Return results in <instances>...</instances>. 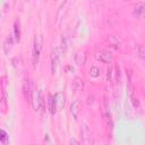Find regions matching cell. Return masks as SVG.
Returning a JSON list of instances; mask_svg holds the SVG:
<instances>
[{"label": "cell", "instance_id": "3", "mask_svg": "<svg viewBox=\"0 0 145 145\" xmlns=\"http://www.w3.org/2000/svg\"><path fill=\"white\" fill-rule=\"evenodd\" d=\"M59 63H60V51L59 48H54L51 52V72L53 75L57 74Z\"/></svg>", "mask_w": 145, "mask_h": 145}, {"label": "cell", "instance_id": "6", "mask_svg": "<svg viewBox=\"0 0 145 145\" xmlns=\"http://www.w3.org/2000/svg\"><path fill=\"white\" fill-rule=\"evenodd\" d=\"M67 3H68V0H63V1L61 2V5L59 6V9H58V11H57V20H56L57 26L60 25V23H61L63 16H65V11H66Z\"/></svg>", "mask_w": 145, "mask_h": 145}, {"label": "cell", "instance_id": "20", "mask_svg": "<svg viewBox=\"0 0 145 145\" xmlns=\"http://www.w3.org/2000/svg\"><path fill=\"white\" fill-rule=\"evenodd\" d=\"M137 54L140 59L145 60V45H143V44L137 45Z\"/></svg>", "mask_w": 145, "mask_h": 145}, {"label": "cell", "instance_id": "8", "mask_svg": "<svg viewBox=\"0 0 145 145\" xmlns=\"http://www.w3.org/2000/svg\"><path fill=\"white\" fill-rule=\"evenodd\" d=\"M48 99H49V100H48V103H49V106H48L49 112H50L52 116H54V114L57 113V111H58V105H57L56 96H53L52 94H49Z\"/></svg>", "mask_w": 145, "mask_h": 145}, {"label": "cell", "instance_id": "26", "mask_svg": "<svg viewBox=\"0 0 145 145\" xmlns=\"http://www.w3.org/2000/svg\"><path fill=\"white\" fill-rule=\"evenodd\" d=\"M68 143H69V144H79V143H78V140L72 139V138H71V139H69V142H68Z\"/></svg>", "mask_w": 145, "mask_h": 145}, {"label": "cell", "instance_id": "2", "mask_svg": "<svg viewBox=\"0 0 145 145\" xmlns=\"http://www.w3.org/2000/svg\"><path fill=\"white\" fill-rule=\"evenodd\" d=\"M94 58L97 61H101L103 63H111L112 59H113V56L109 50L102 49V50H99V51H96L94 53Z\"/></svg>", "mask_w": 145, "mask_h": 145}, {"label": "cell", "instance_id": "7", "mask_svg": "<svg viewBox=\"0 0 145 145\" xmlns=\"http://www.w3.org/2000/svg\"><path fill=\"white\" fill-rule=\"evenodd\" d=\"M144 15H145V5L143 2H138L137 5L134 6L133 16L135 18H142Z\"/></svg>", "mask_w": 145, "mask_h": 145}, {"label": "cell", "instance_id": "10", "mask_svg": "<svg viewBox=\"0 0 145 145\" xmlns=\"http://www.w3.org/2000/svg\"><path fill=\"white\" fill-rule=\"evenodd\" d=\"M74 61L77 66H84L86 62V53L84 51H77L74 56Z\"/></svg>", "mask_w": 145, "mask_h": 145}, {"label": "cell", "instance_id": "1", "mask_svg": "<svg viewBox=\"0 0 145 145\" xmlns=\"http://www.w3.org/2000/svg\"><path fill=\"white\" fill-rule=\"evenodd\" d=\"M42 45H43V39L42 35L37 34L35 35L34 39V46H33V52H32V63L33 67L36 68L39 60H40V56H41V51H42Z\"/></svg>", "mask_w": 145, "mask_h": 145}, {"label": "cell", "instance_id": "14", "mask_svg": "<svg viewBox=\"0 0 145 145\" xmlns=\"http://www.w3.org/2000/svg\"><path fill=\"white\" fill-rule=\"evenodd\" d=\"M31 91H32V84H29L28 79H25L23 83V94L25 100L29 101V96H31Z\"/></svg>", "mask_w": 145, "mask_h": 145}, {"label": "cell", "instance_id": "17", "mask_svg": "<svg viewBox=\"0 0 145 145\" xmlns=\"http://www.w3.org/2000/svg\"><path fill=\"white\" fill-rule=\"evenodd\" d=\"M84 87V80L79 77H75L72 82V89L74 91H80Z\"/></svg>", "mask_w": 145, "mask_h": 145}, {"label": "cell", "instance_id": "16", "mask_svg": "<svg viewBox=\"0 0 145 145\" xmlns=\"http://www.w3.org/2000/svg\"><path fill=\"white\" fill-rule=\"evenodd\" d=\"M37 110L41 112L45 111V103H44V95L42 91H39V99H37Z\"/></svg>", "mask_w": 145, "mask_h": 145}, {"label": "cell", "instance_id": "21", "mask_svg": "<svg viewBox=\"0 0 145 145\" xmlns=\"http://www.w3.org/2000/svg\"><path fill=\"white\" fill-rule=\"evenodd\" d=\"M129 99H130V102H131L133 106H134L136 110H140V104H139V101H138V99H137L135 95L130 96Z\"/></svg>", "mask_w": 145, "mask_h": 145}, {"label": "cell", "instance_id": "19", "mask_svg": "<svg viewBox=\"0 0 145 145\" xmlns=\"http://www.w3.org/2000/svg\"><path fill=\"white\" fill-rule=\"evenodd\" d=\"M88 74H89L91 77H93V78H97V77L100 76V74H101V70H100L96 66H93V67H91Z\"/></svg>", "mask_w": 145, "mask_h": 145}, {"label": "cell", "instance_id": "11", "mask_svg": "<svg viewBox=\"0 0 145 145\" xmlns=\"http://www.w3.org/2000/svg\"><path fill=\"white\" fill-rule=\"evenodd\" d=\"M14 35H8L3 41V52L5 54H9L12 45H14Z\"/></svg>", "mask_w": 145, "mask_h": 145}, {"label": "cell", "instance_id": "15", "mask_svg": "<svg viewBox=\"0 0 145 145\" xmlns=\"http://www.w3.org/2000/svg\"><path fill=\"white\" fill-rule=\"evenodd\" d=\"M56 101H57V105H58V110H62L65 106V96L62 92H58L56 95Z\"/></svg>", "mask_w": 145, "mask_h": 145}, {"label": "cell", "instance_id": "24", "mask_svg": "<svg viewBox=\"0 0 145 145\" xmlns=\"http://www.w3.org/2000/svg\"><path fill=\"white\" fill-rule=\"evenodd\" d=\"M108 74H106V80L108 82H111V72H112V69L111 68H108Z\"/></svg>", "mask_w": 145, "mask_h": 145}, {"label": "cell", "instance_id": "4", "mask_svg": "<svg viewBox=\"0 0 145 145\" xmlns=\"http://www.w3.org/2000/svg\"><path fill=\"white\" fill-rule=\"evenodd\" d=\"M113 93H114V97H117L120 94L121 91V82H120V69L119 66H117L116 68V72H114V79H113Z\"/></svg>", "mask_w": 145, "mask_h": 145}, {"label": "cell", "instance_id": "13", "mask_svg": "<svg viewBox=\"0 0 145 145\" xmlns=\"http://www.w3.org/2000/svg\"><path fill=\"white\" fill-rule=\"evenodd\" d=\"M103 113H104V119L109 123L111 120V112H110V105L106 100V97H103Z\"/></svg>", "mask_w": 145, "mask_h": 145}, {"label": "cell", "instance_id": "18", "mask_svg": "<svg viewBox=\"0 0 145 145\" xmlns=\"http://www.w3.org/2000/svg\"><path fill=\"white\" fill-rule=\"evenodd\" d=\"M14 37L16 42H19L20 40V27H19V22L15 20L14 23Z\"/></svg>", "mask_w": 145, "mask_h": 145}, {"label": "cell", "instance_id": "9", "mask_svg": "<svg viewBox=\"0 0 145 145\" xmlns=\"http://www.w3.org/2000/svg\"><path fill=\"white\" fill-rule=\"evenodd\" d=\"M79 110H80V100L79 99H76L70 104V113H71V116H72L74 119H77L78 113H79Z\"/></svg>", "mask_w": 145, "mask_h": 145}, {"label": "cell", "instance_id": "5", "mask_svg": "<svg viewBox=\"0 0 145 145\" xmlns=\"http://www.w3.org/2000/svg\"><path fill=\"white\" fill-rule=\"evenodd\" d=\"M6 76L1 77V84H2V97H1V109H2V113L7 112L8 109V104H7V92H6Z\"/></svg>", "mask_w": 145, "mask_h": 145}, {"label": "cell", "instance_id": "25", "mask_svg": "<svg viewBox=\"0 0 145 145\" xmlns=\"http://www.w3.org/2000/svg\"><path fill=\"white\" fill-rule=\"evenodd\" d=\"M93 103V96L92 95H89L88 97H87V104L89 105V104H92Z\"/></svg>", "mask_w": 145, "mask_h": 145}, {"label": "cell", "instance_id": "22", "mask_svg": "<svg viewBox=\"0 0 145 145\" xmlns=\"http://www.w3.org/2000/svg\"><path fill=\"white\" fill-rule=\"evenodd\" d=\"M0 142L2 144H8V135L3 129L0 130Z\"/></svg>", "mask_w": 145, "mask_h": 145}, {"label": "cell", "instance_id": "23", "mask_svg": "<svg viewBox=\"0 0 145 145\" xmlns=\"http://www.w3.org/2000/svg\"><path fill=\"white\" fill-rule=\"evenodd\" d=\"M67 46H68L67 45V40H66V37H62L61 39V46H60L61 48V53L65 54L67 52Z\"/></svg>", "mask_w": 145, "mask_h": 145}, {"label": "cell", "instance_id": "12", "mask_svg": "<svg viewBox=\"0 0 145 145\" xmlns=\"http://www.w3.org/2000/svg\"><path fill=\"white\" fill-rule=\"evenodd\" d=\"M80 135H82V139H83V143H88L89 142V138H91V129L88 127L87 123H84L83 127H82V130H80Z\"/></svg>", "mask_w": 145, "mask_h": 145}]
</instances>
